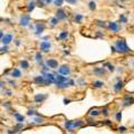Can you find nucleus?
Masks as SVG:
<instances>
[{"mask_svg": "<svg viewBox=\"0 0 134 134\" xmlns=\"http://www.w3.org/2000/svg\"><path fill=\"white\" fill-rule=\"evenodd\" d=\"M115 47H116L117 53H121V54H125V53H130V51H131V49L127 47L125 40L124 39H121V38H118V39L116 40Z\"/></svg>", "mask_w": 134, "mask_h": 134, "instance_id": "obj_1", "label": "nucleus"}, {"mask_svg": "<svg viewBox=\"0 0 134 134\" xmlns=\"http://www.w3.org/2000/svg\"><path fill=\"white\" fill-rule=\"evenodd\" d=\"M29 22H30V16L29 15H25L22 16L21 18H20L19 20V25L22 27H27L29 25Z\"/></svg>", "mask_w": 134, "mask_h": 134, "instance_id": "obj_2", "label": "nucleus"}, {"mask_svg": "<svg viewBox=\"0 0 134 134\" xmlns=\"http://www.w3.org/2000/svg\"><path fill=\"white\" fill-rule=\"evenodd\" d=\"M13 39V36L12 34H7V35H4L3 37L1 38V42L2 45H4V46H7V45H9L11 42V40Z\"/></svg>", "mask_w": 134, "mask_h": 134, "instance_id": "obj_3", "label": "nucleus"}, {"mask_svg": "<svg viewBox=\"0 0 134 134\" xmlns=\"http://www.w3.org/2000/svg\"><path fill=\"white\" fill-rule=\"evenodd\" d=\"M59 74L60 75H69L70 74V66L69 65H63L62 67H59Z\"/></svg>", "mask_w": 134, "mask_h": 134, "instance_id": "obj_4", "label": "nucleus"}, {"mask_svg": "<svg viewBox=\"0 0 134 134\" xmlns=\"http://www.w3.org/2000/svg\"><path fill=\"white\" fill-rule=\"evenodd\" d=\"M65 82H68V77H67V76L60 75V74L56 76V82H55L56 86H57V85H59V84H62V83H65Z\"/></svg>", "mask_w": 134, "mask_h": 134, "instance_id": "obj_5", "label": "nucleus"}, {"mask_svg": "<svg viewBox=\"0 0 134 134\" xmlns=\"http://www.w3.org/2000/svg\"><path fill=\"white\" fill-rule=\"evenodd\" d=\"M50 47H51V45L49 41H41L39 45V48L41 51H48L50 49Z\"/></svg>", "mask_w": 134, "mask_h": 134, "instance_id": "obj_6", "label": "nucleus"}, {"mask_svg": "<svg viewBox=\"0 0 134 134\" xmlns=\"http://www.w3.org/2000/svg\"><path fill=\"white\" fill-rule=\"evenodd\" d=\"M35 83L37 85H41V86H46V79L44 76H36L35 77Z\"/></svg>", "mask_w": 134, "mask_h": 134, "instance_id": "obj_7", "label": "nucleus"}, {"mask_svg": "<svg viewBox=\"0 0 134 134\" xmlns=\"http://www.w3.org/2000/svg\"><path fill=\"white\" fill-rule=\"evenodd\" d=\"M45 30V25L42 24V22H38V24H36V35H40V34L42 33V31Z\"/></svg>", "mask_w": 134, "mask_h": 134, "instance_id": "obj_8", "label": "nucleus"}, {"mask_svg": "<svg viewBox=\"0 0 134 134\" xmlns=\"http://www.w3.org/2000/svg\"><path fill=\"white\" fill-rule=\"evenodd\" d=\"M56 18H57L58 20H63L66 18V13H65L64 9H60V8L58 9L57 12H56Z\"/></svg>", "mask_w": 134, "mask_h": 134, "instance_id": "obj_9", "label": "nucleus"}, {"mask_svg": "<svg viewBox=\"0 0 134 134\" xmlns=\"http://www.w3.org/2000/svg\"><path fill=\"white\" fill-rule=\"evenodd\" d=\"M46 65L50 68H57L58 67V62L56 59H48L46 62Z\"/></svg>", "mask_w": 134, "mask_h": 134, "instance_id": "obj_10", "label": "nucleus"}, {"mask_svg": "<svg viewBox=\"0 0 134 134\" xmlns=\"http://www.w3.org/2000/svg\"><path fill=\"white\" fill-rule=\"evenodd\" d=\"M108 28L111 29L113 33H117V31L120 30V26H118L116 22H114V21L109 22V24H108Z\"/></svg>", "mask_w": 134, "mask_h": 134, "instance_id": "obj_11", "label": "nucleus"}, {"mask_svg": "<svg viewBox=\"0 0 134 134\" xmlns=\"http://www.w3.org/2000/svg\"><path fill=\"white\" fill-rule=\"evenodd\" d=\"M47 98V95H42V94H37L35 96V102L36 103H41L42 100H45Z\"/></svg>", "mask_w": 134, "mask_h": 134, "instance_id": "obj_12", "label": "nucleus"}, {"mask_svg": "<svg viewBox=\"0 0 134 134\" xmlns=\"http://www.w3.org/2000/svg\"><path fill=\"white\" fill-rule=\"evenodd\" d=\"M94 74H96L97 76H102L105 74V70L103 67H96V68H94Z\"/></svg>", "mask_w": 134, "mask_h": 134, "instance_id": "obj_13", "label": "nucleus"}, {"mask_svg": "<svg viewBox=\"0 0 134 134\" xmlns=\"http://www.w3.org/2000/svg\"><path fill=\"white\" fill-rule=\"evenodd\" d=\"M123 87V82L121 79H117V83L114 85V91L115 92H120Z\"/></svg>", "mask_w": 134, "mask_h": 134, "instance_id": "obj_14", "label": "nucleus"}, {"mask_svg": "<svg viewBox=\"0 0 134 134\" xmlns=\"http://www.w3.org/2000/svg\"><path fill=\"white\" fill-rule=\"evenodd\" d=\"M11 76H12V77H15V78H18V77H20V76H21V71H20L18 68H15V69H12V70H11Z\"/></svg>", "mask_w": 134, "mask_h": 134, "instance_id": "obj_15", "label": "nucleus"}, {"mask_svg": "<svg viewBox=\"0 0 134 134\" xmlns=\"http://www.w3.org/2000/svg\"><path fill=\"white\" fill-rule=\"evenodd\" d=\"M67 37H68V31H67V30H63L62 33L59 34V36H58L57 38L59 40H65Z\"/></svg>", "mask_w": 134, "mask_h": 134, "instance_id": "obj_16", "label": "nucleus"}, {"mask_svg": "<svg viewBox=\"0 0 134 134\" xmlns=\"http://www.w3.org/2000/svg\"><path fill=\"white\" fill-rule=\"evenodd\" d=\"M83 15H80V13H76L75 15V18H74V19H75V22H77V24H80V22L83 21Z\"/></svg>", "mask_w": 134, "mask_h": 134, "instance_id": "obj_17", "label": "nucleus"}, {"mask_svg": "<svg viewBox=\"0 0 134 134\" xmlns=\"http://www.w3.org/2000/svg\"><path fill=\"white\" fill-rule=\"evenodd\" d=\"M83 121L82 120H77L76 122H73V129H76V127H79V126H82L83 125Z\"/></svg>", "mask_w": 134, "mask_h": 134, "instance_id": "obj_18", "label": "nucleus"}, {"mask_svg": "<svg viewBox=\"0 0 134 134\" xmlns=\"http://www.w3.org/2000/svg\"><path fill=\"white\" fill-rule=\"evenodd\" d=\"M133 102H134L133 98H132V97H129V96H126V97H125V100H124V105H125V106H127L129 104H132Z\"/></svg>", "mask_w": 134, "mask_h": 134, "instance_id": "obj_19", "label": "nucleus"}, {"mask_svg": "<svg viewBox=\"0 0 134 134\" xmlns=\"http://www.w3.org/2000/svg\"><path fill=\"white\" fill-rule=\"evenodd\" d=\"M13 116H15L16 118H17V121L18 122H24V120H25V117L22 115H20L19 113H15L13 114Z\"/></svg>", "mask_w": 134, "mask_h": 134, "instance_id": "obj_20", "label": "nucleus"}, {"mask_svg": "<svg viewBox=\"0 0 134 134\" xmlns=\"http://www.w3.org/2000/svg\"><path fill=\"white\" fill-rule=\"evenodd\" d=\"M20 66L24 69H27L29 67V63L27 62V60H21V62H20Z\"/></svg>", "mask_w": 134, "mask_h": 134, "instance_id": "obj_21", "label": "nucleus"}, {"mask_svg": "<svg viewBox=\"0 0 134 134\" xmlns=\"http://www.w3.org/2000/svg\"><path fill=\"white\" fill-rule=\"evenodd\" d=\"M35 2L34 1H31V2H29L28 3V6H27V9H28V11H33L34 10V8H35Z\"/></svg>", "mask_w": 134, "mask_h": 134, "instance_id": "obj_22", "label": "nucleus"}, {"mask_svg": "<svg viewBox=\"0 0 134 134\" xmlns=\"http://www.w3.org/2000/svg\"><path fill=\"white\" fill-rule=\"evenodd\" d=\"M68 84H70L69 82H65V83H62V84H59V85H57V87L58 88H66V87H68Z\"/></svg>", "mask_w": 134, "mask_h": 134, "instance_id": "obj_23", "label": "nucleus"}, {"mask_svg": "<svg viewBox=\"0 0 134 134\" xmlns=\"http://www.w3.org/2000/svg\"><path fill=\"white\" fill-rule=\"evenodd\" d=\"M102 113V112H98V109H92L91 111V113H89V115H92V116H97V115H100V114Z\"/></svg>", "mask_w": 134, "mask_h": 134, "instance_id": "obj_24", "label": "nucleus"}, {"mask_svg": "<svg viewBox=\"0 0 134 134\" xmlns=\"http://www.w3.org/2000/svg\"><path fill=\"white\" fill-rule=\"evenodd\" d=\"M93 85H94V87H97V88H98V87H102L103 85H104V83L100 82V80H95V82L93 83Z\"/></svg>", "mask_w": 134, "mask_h": 134, "instance_id": "obj_25", "label": "nucleus"}, {"mask_svg": "<svg viewBox=\"0 0 134 134\" xmlns=\"http://www.w3.org/2000/svg\"><path fill=\"white\" fill-rule=\"evenodd\" d=\"M58 21H59V20H58L56 17L51 18V19H50V24H51V26H56V25H58Z\"/></svg>", "mask_w": 134, "mask_h": 134, "instance_id": "obj_26", "label": "nucleus"}, {"mask_svg": "<svg viewBox=\"0 0 134 134\" xmlns=\"http://www.w3.org/2000/svg\"><path fill=\"white\" fill-rule=\"evenodd\" d=\"M36 60L37 62H41V59H42V55L40 54V51H38V53H36Z\"/></svg>", "mask_w": 134, "mask_h": 134, "instance_id": "obj_27", "label": "nucleus"}, {"mask_svg": "<svg viewBox=\"0 0 134 134\" xmlns=\"http://www.w3.org/2000/svg\"><path fill=\"white\" fill-rule=\"evenodd\" d=\"M88 8L91 9V10H94V9H96V3L94 1H89L88 3Z\"/></svg>", "mask_w": 134, "mask_h": 134, "instance_id": "obj_28", "label": "nucleus"}, {"mask_svg": "<svg viewBox=\"0 0 134 134\" xmlns=\"http://www.w3.org/2000/svg\"><path fill=\"white\" fill-rule=\"evenodd\" d=\"M103 66H106L107 68H108L111 71H113L114 69H115V68H114V66H113V65H112V64H109V63H105V64L103 65Z\"/></svg>", "mask_w": 134, "mask_h": 134, "instance_id": "obj_29", "label": "nucleus"}, {"mask_svg": "<svg viewBox=\"0 0 134 134\" xmlns=\"http://www.w3.org/2000/svg\"><path fill=\"white\" fill-rule=\"evenodd\" d=\"M120 21L123 22V24H126V22H127V19H126V17H125V15H121V16H120Z\"/></svg>", "mask_w": 134, "mask_h": 134, "instance_id": "obj_30", "label": "nucleus"}, {"mask_svg": "<svg viewBox=\"0 0 134 134\" xmlns=\"http://www.w3.org/2000/svg\"><path fill=\"white\" fill-rule=\"evenodd\" d=\"M63 1H64V0H56V1H55V4H56L57 7H60V6L63 4Z\"/></svg>", "mask_w": 134, "mask_h": 134, "instance_id": "obj_31", "label": "nucleus"}, {"mask_svg": "<svg viewBox=\"0 0 134 134\" xmlns=\"http://www.w3.org/2000/svg\"><path fill=\"white\" fill-rule=\"evenodd\" d=\"M35 122L36 123H42V122H44V118H42V117H36L35 118Z\"/></svg>", "mask_w": 134, "mask_h": 134, "instance_id": "obj_32", "label": "nucleus"}, {"mask_svg": "<svg viewBox=\"0 0 134 134\" xmlns=\"http://www.w3.org/2000/svg\"><path fill=\"white\" fill-rule=\"evenodd\" d=\"M37 6H39V7H44L45 6L44 2H42V0H37Z\"/></svg>", "mask_w": 134, "mask_h": 134, "instance_id": "obj_33", "label": "nucleus"}, {"mask_svg": "<svg viewBox=\"0 0 134 134\" xmlns=\"http://www.w3.org/2000/svg\"><path fill=\"white\" fill-rule=\"evenodd\" d=\"M66 2H68V3H70V4H75L76 2H77V0H65Z\"/></svg>", "mask_w": 134, "mask_h": 134, "instance_id": "obj_34", "label": "nucleus"}, {"mask_svg": "<svg viewBox=\"0 0 134 134\" xmlns=\"http://www.w3.org/2000/svg\"><path fill=\"white\" fill-rule=\"evenodd\" d=\"M121 118H122V114H121V113H117V114H116V120H117V121H121Z\"/></svg>", "mask_w": 134, "mask_h": 134, "instance_id": "obj_35", "label": "nucleus"}, {"mask_svg": "<svg viewBox=\"0 0 134 134\" xmlns=\"http://www.w3.org/2000/svg\"><path fill=\"white\" fill-rule=\"evenodd\" d=\"M102 114H104V115H107V114H108V112H107V108H103V109H102Z\"/></svg>", "mask_w": 134, "mask_h": 134, "instance_id": "obj_36", "label": "nucleus"}, {"mask_svg": "<svg viewBox=\"0 0 134 134\" xmlns=\"http://www.w3.org/2000/svg\"><path fill=\"white\" fill-rule=\"evenodd\" d=\"M118 131H120V132H125V131H126V129H125L124 126H122V127H118Z\"/></svg>", "mask_w": 134, "mask_h": 134, "instance_id": "obj_37", "label": "nucleus"}, {"mask_svg": "<svg viewBox=\"0 0 134 134\" xmlns=\"http://www.w3.org/2000/svg\"><path fill=\"white\" fill-rule=\"evenodd\" d=\"M3 51H7V47H2L1 48V53H3Z\"/></svg>", "mask_w": 134, "mask_h": 134, "instance_id": "obj_38", "label": "nucleus"}, {"mask_svg": "<svg viewBox=\"0 0 134 134\" xmlns=\"http://www.w3.org/2000/svg\"><path fill=\"white\" fill-rule=\"evenodd\" d=\"M16 45H17V46H19V45H20V40L19 39L16 40Z\"/></svg>", "mask_w": 134, "mask_h": 134, "instance_id": "obj_39", "label": "nucleus"}, {"mask_svg": "<svg viewBox=\"0 0 134 134\" xmlns=\"http://www.w3.org/2000/svg\"><path fill=\"white\" fill-rule=\"evenodd\" d=\"M69 102H70V100H64V103H65V104H68Z\"/></svg>", "mask_w": 134, "mask_h": 134, "instance_id": "obj_40", "label": "nucleus"}, {"mask_svg": "<svg viewBox=\"0 0 134 134\" xmlns=\"http://www.w3.org/2000/svg\"><path fill=\"white\" fill-rule=\"evenodd\" d=\"M45 1H46L47 3H50V2H51V0H45Z\"/></svg>", "mask_w": 134, "mask_h": 134, "instance_id": "obj_41", "label": "nucleus"}, {"mask_svg": "<svg viewBox=\"0 0 134 134\" xmlns=\"http://www.w3.org/2000/svg\"><path fill=\"white\" fill-rule=\"evenodd\" d=\"M122 1H125V0H122Z\"/></svg>", "mask_w": 134, "mask_h": 134, "instance_id": "obj_42", "label": "nucleus"}]
</instances>
